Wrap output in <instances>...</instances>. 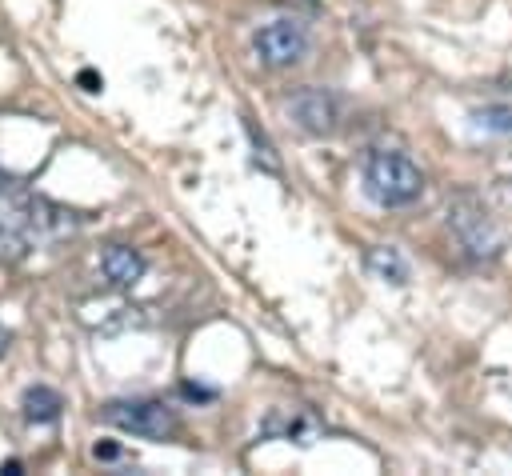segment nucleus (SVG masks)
Here are the masks:
<instances>
[{"instance_id":"ddd939ff","label":"nucleus","mask_w":512,"mask_h":476,"mask_svg":"<svg viewBox=\"0 0 512 476\" xmlns=\"http://www.w3.org/2000/svg\"><path fill=\"white\" fill-rule=\"evenodd\" d=\"M0 472H8V476H20V460H8V464H0Z\"/></svg>"},{"instance_id":"7ed1b4c3","label":"nucleus","mask_w":512,"mask_h":476,"mask_svg":"<svg viewBox=\"0 0 512 476\" xmlns=\"http://www.w3.org/2000/svg\"><path fill=\"white\" fill-rule=\"evenodd\" d=\"M104 424L120 428V432H132V436H144V440H164L176 432V412L164 404V400H112L104 404Z\"/></svg>"},{"instance_id":"4468645a","label":"nucleus","mask_w":512,"mask_h":476,"mask_svg":"<svg viewBox=\"0 0 512 476\" xmlns=\"http://www.w3.org/2000/svg\"><path fill=\"white\" fill-rule=\"evenodd\" d=\"M0 352H4V328H0Z\"/></svg>"},{"instance_id":"f257e3e1","label":"nucleus","mask_w":512,"mask_h":476,"mask_svg":"<svg viewBox=\"0 0 512 476\" xmlns=\"http://www.w3.org/2000/svg\"><path fill=\"white\" fill-rule=\"evenodd\" d=\"M364 192L380 208H404L420 200L424 192V172L404 156V152H368L364 160Z\"/></svg>"},{"instance_id":"9b49d317","label":"nucleus","mask_w":512,"mask_h":476,"mask_svg":"<svg viewBox=\"0 0 512 476\" xmlns=\"http://www.w3.org/2000/svg\"><path fill=\"white\" fill-rule=\"evenodd\" d=\"M76 80H80V88H84V92H100V76H96L92 68H84Z\"/></svg>"},{"instance_id":"1a4fd4ad","label":"nucleus","mask_w":512,"mask_h":476,"mask_svg":"<svg viewBox=\"0 0 512 476\" xmlns=\"http://www.w3.org/2000/svg\"><path fill=\"white\" fill-rule=\"evenodd\" d=\"M476 128L484 132H500V136H512V104H484L472 112Z\"/></svg>"},{"instance_id":"f03ea898","label":"nucleus","mask_w":512,"mask_h":476,"mask_svg":"<svg viewBox=\"0 0 512 476\" xmlns=\"http://www.w3.org/2000/svg\"><path fill=\"white\" fill-rule=\"evenodd\" d=\"M448 228L460 240V248L476 260H496L504 252V236L492 224V216L484 212V204L472 192H456L448 200Z\"/></svg>"},{"instance_id":"423d86ee","label":"nucleus","mask_w":512,"mask_h":476,"mask_svg":"<svg viewBox=\"0 0 512 476\" xmlns=\"http://www.w3.org/2000/svg\"><path fill=\"white\" fill-rule=\"evenodd\" d=\"M144 256L132 248V244H108L104 252H100V272H104V280L112 284V288H132L140 276H144Z\"/></svg>"},{"instance_id":"39448f33","label":"nucleus","mask_w":512,"mask_h":476,"mask_svg":"<svg viewBox=\"0 0 512 476\" xmlns=\"http://www.w3.org/2000/svg\"><path fill=\"white\" fill-rule=\"evenodd\" d=\"M284 108H288V116H292L304 132H312V136H328V132H336V124H340V96L328 92V88H316V84H304V88L288 92Z\"/></svg>"},{"instance_id":"20e7f679","label":"nucleus","mask_w":512,"mask_h":476,"mask_svg":"<svg viewBox=\"0 0 512 476\" xmlns=\"http://www.w3.org/2000/svg\"><path fill=\"white\" fill-rule=\"evenodd\" d=\"M252 48L260 56V64L268 68H288V64H300L304 52H308V28L300 20H268L252 32Z\"/></svg>"},{"instance_id":"f8f14e48","label":"nucleus","mask_w":512,"mask_h":476,"mask_svg":"<svg viewBox=\"0 0 512 476\" xmlns=\"http://www.w3.org/2000/svg\"><path fill=\"white\" fill-rule=\"evenodd\" d=\"M96 456H104V460H116V456H120V448H116V444H96Z\"/></svg>"},{"instance_id":"6e6552de","label":"nucleus","mask_w":512,"mask_h":476,"mask_svg":"<svg viewBox=\"0 0 512 476\" xmlns=\"http://www.w3.org/2000/svg\"><path fill=\"white\" fill-rule=\"evenodd\" d=\"M364 264L376 280H388V284H408V260L400 256V248L392 244H376L364 252Z\"/></svg>"},{"instance_id":"0eeeda50","label":"nucleus","mask_w":512,"mask_h":476,"mask_svg":"<svg viewBox=\"0 0 512 476\" xmlns=\"http://www.w3.org/2000/svg\"><path fill=\"white\" fill-rule=\"evenodd\" d=\"M60 408H64V396H60L56 388H48V384H32V388H24V396H20V412H24V420H32V424H52V420L60 416Z\"/></svg>"},{"instance_id":"9d476101","label":"nucleus","mask_w":512,"mask_h":476,"mask_svg":"<svg viewBox=\"0 0 512 476\" xmlns=\"http://www.w3.org/2000/svg\"><path fill=\"white\" fill-rule=\"evenodd\" d=\"M244 128H248V140H252V148H256V164H260L264 172H280V156L272 152L268 136H264V132H256V124H244Z\"/></svg>"}]
</instances>
